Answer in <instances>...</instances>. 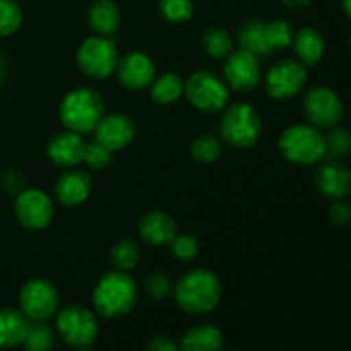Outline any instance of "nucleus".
Here are the masks:
<instances>
[{"instance_id": "obj_1", "label": "nucleus", "mask_w": 351, "mask_h": 351, "mask_svg": "<svg viewBox=\"0 0 351 351\" xmlns=\"http://www.w3.org/2000/svg\"><path fill=\"white\" fill-rule=\"evenodd\" d=\"M221 281L209 269H192L175 283L173 297L178 307L187 314H209L221 300Z\"/></svg>"}, {"instance_id": "obj_2", "label": "nucleus", "mask_w": 351, "mask_h": 351, "mask_svg": "<svg viewBox=\"0 0 351 351\" xmlns=\"http://www.w3.org/2000/svg\"><path fill=\"white\" fill-rule=\"evenodd\" d=\"M137 285L129 273L112 271L106 273L93 291V305L96 314L105 319L127 315L137 304Z\"/></svg>"}, {"instance_id": "obj_3", "label": "nucleus", "mask_w": 351, "mask_h": 351, "mask_svg": "<svg viewBox=\"0 0 351 351\" xmlns=\"http://www.w3.org/2000/svg\"><path fill=\"white\" fill-rule=\"evenodd\" d=\"M105 115V103L98 91L77 88L67 93L60 105V120L67 130L77 134L93 132Z\"/></svg>"}, {"instance_id": "obj_4", "label": "nucleus", "mask_w": 351, "mask_h": 351, "mask_svg": "<svg viewBox=\"0 0 351 351\" xmlns=\"http://www.w3.org/2000/svg\"><path fill=\"white\" fill-rule=\"evenodd\" d=\"M278 146L288 161L302 167L319 163L326 156L324 134L311 123H295L285 129Z\"/></svg>"}, {"instance_id": "obj_5", "label": "nucleus", "mask_w": 351, "mask_h": 351, "mask_svg": "<svg viewBox=\"0 0 351 351\" xmlns=\"http://www.w3.org/2000/svg\"><path fill=\"white\" fill-rule=\"evenodd\" d=\"M219 134L230 146L247 149L259 141L263 134V120L250 103H235L225 108L219 122Z\"/></svg>"}, {"instance_id": "obj_6", "label": "nucleus", "mask_w": 351, "mask_h": 351, "mask_svg": "<svg viewBox=\"0 0 351 351\" xmlns=\"http://www.w3.org/2000/svg\"><path fill=\"white\" fill-rule=\"evenodd\" d=\"M185 96L199 112L218 113L228 106L230 88L213 71H197L185 82Z\"/></svg>"}, {"instance_id": "obj_7", "label": "nucleus", "mask_w": 351, "mask_h": 351, "mask_svg": "<svg viewBox=\"0 0 351 351\" xmlns=\"http://www.w3.org/2000/svg\"><path fill=\"white\" fill-rule=\"evenodd\" d=\"M55 328L60 338L74 348H88L99 332L98 319L82 305H67L57 312Z\"/></svg>"}, {"instance_id": "obj_8", "label": "nucleus", "mask_w": 351, "mask_h": 351, "mask_svg": "<svg viewBox=\"0 0 351 351\" xmlns=\"http://www.w3.org/2000/svg\"><path fill=\"white\" fill-rule=\"evenodd\" d=\"M119 62V51L108 36L86 38L77 50V65L93 79H105L113 74Z\"/></svg>"}, {"instance_id": "obj_9", "label": "nucleus", "mask_w": 351, "mask_h": 351, "mask_svg": "<svg viewBox=\"0 0 351 351\" xmlns=\"http://www.w3.org/2000/svg\"><path fill=\"white\" fill-rule=\"evenodd\" d=\"M304 113L308 123L317 129H332L345 115V105L336 91L326 86H315L304 96Z\"/></svg>"}, {"instance_id": "obj_10", "label": "nucleus", "mask_w": 351, "mask_h": 351, "mask_svg": "<svg viewBox=\"0 0 351 351\" xmlns=\"http://www.w3.org/2000/svg\"><path fill=\"white\" fill-rule=\"evenodd\" d=\"M307 67L297 58H283L266 74V93L274 99H290L307 84Z\"/></svg>"}, {"instance_id": "obj_11", "label": "nucleus", "mask_w": 351, "mask_h": 351, "mask_svg": "<svg viewBox=\"0 0 351 351\" xmlns=\"http://www.w3.org/2000/svg\"><path fill=\"white\" fill-rule=\"evenodd\" d=\"M58 291L50 280L36 278L27 281L19 295L21 311L31 321H48L58 311Z\"/></svg>"}, {"instance_id": "obj_12", "label": "nucleus", "mask_w": 351, "mask_h": 351, "mask_svg": "<svg viewBox=\"0 0 351 351\" xmlns=\"http://www.w3.org/2000/svg\"><path fill=\"white\" fill-rule=\"evenodd\" d=\"M14 213L21 225L27 230H43L53 218V202L47 192L40 189H24L17 194Z\"/></svg>"}, {"instance_id": "obj_13", "label": "nucleus", "mask_w": 351, "mask_h": 351, "mask_svg": "<svg viewBox=\"0 0 351 351\" xmlns=\"http://www.w3.org/2000/svg\"><path fill=\"white\" fill-rule=\"evenodd\" d=\"M223 79L233 91L250 93L259 86L261 79H263L259 57L243 48L232 51L226 57L225 67H223Z\"/></svg>"}, {"instance_id": "obj_14", "label": "nucleus", "mask_w": 351, "mask_h": 351, "mask_svg": "<svg viewBox=\"0 0 351 351\" xmlns=\"http://www.w3.org/2000/svg\"><path fill=\"white\" fill-rule=\"evenodd\" d=\"M115 71L119 81L132 91L147 88L156 79V65L153 58L143 51H129L123 57H119Z\"/></svg>"}, {"instance_id": "obj_15", "label": "nucleus", "mask_w": 351, "mask_h": 351, "mask_svg": "<svg viewBox=\"0 0 351 351\" xmlns=\"http://www.w3.org/2000/svg\"><path fill=\"white\" fill-rule=\"evenodd\" d=\"M95 134L99 144L115 153L132 143L136 137V123L123 113H110V115H103V119L96 125Z\"/></svg>"}, {"instance_id": "obj_16", "label": "nucleus", "mask_w": 351, "mask_h": 351, "mask_svg": "<svg viewBox=\"0 0 351 351\" xmlns=\"http://www.w3.org/2000/svg\"><path fill=\"white\" fill-rule=\"evenodd\" d=\"M86 143L81 134L65 130V132L57 134L50 139L47 146V156L57 167L62 168H74L84 160Z\"/></svg>"}, {"instance_id": "obj_17", "label": "nucleus", "mask_w": 351, "mask_h": 351, "mask_svg": "<svg viewBox=\"0 0 351 351\" xmlns=\"http://www.w3.org/2000/svg\"><path fill=\"white\" fill-rule=\"evenodd\" d=\"M315 185L324 197L338 201L351 191V171L338 160L326 161L315 173Z\"/></svg>"}, {"instance_id": "obj_18", "label": "nucleus", "mask_w": 351, "mask_h": 351, "mask_svg": "<svg viewBox=\"0 0 351 351\" xmlns=\"http://www.w3.org/2000/svg\"><path fill=\"white\" fill-rule=\"evenodd\" d=\"M91 175L84 170H69L58 177L55 195L64 206H79L91 194Z\"/></svg>"}, {"instance_id": "obj_19", "label": "nucleus", "mask_w": 351, "mask_h": 351, "mask_svg": "<svg viewBox=\"0 0 351 351\" xmlns=\"http://www.w3.org/2000/svg\"><path fill=\"white\" fill-rule=\"evenodd\" d=\"M139 235L153 247L170 245L177 235V221L165 211H151L141 218Z\"/></svg>"}, {"instance_id": "obj_20", "label": "nucleus", "mask_w": 351, "mask_h": 351, "mask_svg": "<svg viewBox=\"0 0 351 351\" xmlns=\"http://www.w3.org/2000/svg\"><path fill=\"white\" fill-rule=\"evenodd\" d=\"M31 326V319L21 308L0 311V348H14L23 345Z\"/></svg>"}, {"instance_id": "obj_21", "label": "nucleus", "mask_w": 351, "mask_h": 351, "mask_svg": "<svg viewBox=\"0 0 351 351\" xmlns=\"http://www.w3.org/2000/svg\"><path fill=\"white\" fill-rule=\"evenodd\" d=\"M225 336L215 324H202L191 328L182 336L178 348L180 351H221Z\"/></svg>"}, {"instance_id": "obj_22", "label": "nucleus", "mask_w": 351, "mask_h": 351, "mask_svg": "<svg viewBox=\"0 0 351 351\" xmlns=\"http://www.w3.org/2000/svg\"><path fill=\"white\" fill-rule=\"evenodd\" d=\"M293 48L297 60H300L305 67H314L324 55V38L315 27H302L295 33Z\"/></svg>"}, {"instance_id": "obj_23", "label": "nucleus", "mask_w": 351, "mask_h": 351, "mask_svg": "<svg viewBox=\"0 0 351 351\" xmlns=\"http://www.w3.org/2000/svg\"><path fill=\"white\" fill-rule=\"evenodd\" d=\"M89 27L99 36L115 33L120 26V10L112 0H96L88 14Z\"/></svg>"}, {"instance_id": "obj_24", "label": "nucleus", "mask_w": 351, "mask_h": 351, "mask_svg": "<svg viewBox=\"0 0 351 351\" xmlns=\"http://www.w3.org/2000/svg\"><path fill=\"white\" fill-rule=\"evenodd\" d=\"M239 43L242 45L243 50L250 51L256 57L264 58L273 53L266 38V23L263 21H249L243 24L239 31Z\"/></svg>"}, {"instance_id": "obj_25", "label": "nucleus", "mask_w": 351, "mask_h": 351, "mask_svg": "<svg viewBox=\"0 0 351 351\" xmlns=\"http://www.w3.org/2000/svg\"><path fill=\"white\" fill-rule=\"evenodd\" d=\"M185 93V81L178 74L168 72L160 75L151 84V98L158 105H170L175 103Z\"/></svg>"}, {"instance_id": "obj_26", "label": "nucleus", "mask_w": 351, "mask_h": 351, "mask_svg": "<svg viewBox=\"0 0 351 351\" xmlns=\"http://www.w3.org/2000/svg\"><path fill=\"white\" fill-rule=\"evenodd\" d=\"M57 343V332L47 321H34L29 326L23 345L26 351H51Z\"/></svg>"}, {"instance_id": "obj_27", "label": "nucleus", "mask_w": 351, "mask_h": 351, "mask_svg": "<svg viewBox=\"0 0 351 351\" xmlns=\"http://www.w3.org/2000/svg\"><path fill=\"white\" fill-rule=\"evenodd\" d=\"M139 247H137V243L130 239L119 240V242L112 247V250H110V261H112L113 267H115L117 271L129 273V271H132L134 267L139 264Z\"/></svg>"}, {"instance_id": "obj_28", "label": "nucleus", "mask_w": 351, "mask_h": 351, "mask_svg": "<svg viewBox=\"0 0 351 351\" xmlns=\"http://www.w3.org/2000/svg\"><path fill=\"white\" fill-rule=\"evenodd\" d=\"M202 47L213 58H226L233 51V40L230 33L221 27H209L202 34Z\"/></svg>"}, {"instance_id": "obj_29", "label": "nucleus", "mask_w": 351, "mask_h": 351, "mask_svg": "<svg viewBox=\"0 0 351 351\" xmlns=\"http://www.w3.org/2000/svg\"><path fill=\"white\" fill-rule=\"evenodd\" d=\"M221 151L223 146L218 137L211 136V134H202L194 141L191 153L197 163L211 165L218 161V158L221 156Z\"/></svg>"}, {"instance_id": "obj_30", "label": "nucleus", "mask_w": 351, "mask_h": 351, "mask_svg": "<svg viewBox=\"0 0 351 351\" xmlns=\"http://www.w3.org/2000/svg\"><path fill=\"white\" fill-rule=\"evenodd\" d=\"M266 38L271 50H283L293 45L295 29L288 21L278 19L273 23H266Z\"/></svg>"}, {"instance_id": "obj_31", "label": "nucleus", "mask_w": 351, "mask_h": 351, "mask_svg": "<svg viewBox=\"0 0 351 351\" xmlns=\"http://www.w3.org/2000/svg\"><path fill=\"white\" fill-rule=\"evenodd\" d=\"M326 137V154L332 160H341L351 154V132L343 127H332Z\"/></svg>"}, {"instance_id": "obj_32", "label": "nucleus", "mask_w": 351, "mask_h": 351, "mask_svg": "<svg viewBox=\"0 0 351 351\" xmlns=\"http://www.w3.org/2000/svg\"><path fill=\"white\" fill-rule=\"evenodd\" d=\"M23 23V10L17 0H0V36H10Z\"/></svg>"}, {"instance_id": "obj_33", "label": "nucleus", "mask_w": 351, "mask_h": 351, "mask_svg": "<svg viewBox=\"0 0 351 351\" xmlns=\"http://www.w3.org/2000/svg\"><path fill=\"white\" fill-rule=\"evenodd\" d=\"M161 16L168 23H185L194 14V3L192 0H161L160 2Z\"/></svg>"}, {"instance_id": "obj_34", "label": "nucleus", "mask_w": 351, "mask_h": 351, "mask_svg": "<svg viewBox=\"0 0 351 351\" xmlns=\"http://www.w3.org/2000/svg\"><path fill=\"white\" fill-rule=\"evenodd\" d=\"M144 290L153 300H167L173 297L175 283L165 273H153L144 281Z\"/></svg>"}, {"instance_id": "obj_35", "label": "nucleus", "mask_w": 351, "mask_h": 351, "mask_svg": "<svg viewBox=\"0 0 351 351\" xmlns=\"http://www.w3.org/2000/svg\"><path fill=\"white\" fill-rule=\"evenodd\" d=\"M112 160H113V151H110L108 147L99 144L98 141L86 144L84 160L82 161H84L89 168H93V170H103V168L110 167Z\"/></svg>"}, {"instance_id": "obj_36", "label": "nucleus", "mask_w": 351, "mask_h": 351, "mask_svg": "<svg viewBox=\"0 0 351 351\" xmlns=\"http://www.w3.org/2000/svg\"><path fill=\"white\" fill-rule=\"evenodd\" d=\"M171 254L182 263H191L199 254V242L192 235H175L170 242Z\"/></svg>"}, {"instance_id": "obj_37", "label": "nucleus", "mask_w": 351, "mask_h": 351, "mask_svg": "<svg viewBox=\"0 0 351 351\" xmlns=\"http://www.w3.org/2000/svg\"><path fill=\"white\" fill-rule=\"evenodd\" d=\"M329 216L336 225H348L351 221V204L343 199H338L329 208Z\"/></svg>"}, {"instance_id": "obj_38", "label": "nucleus", "mask_w": 351, "mask_h": 351, "mask_svg": "<svg viewBox=\"0 0 351 351\" xmlns=\"http://www.w3.org/2000/svg\"><path fill=\"white\" fill-rule=\"evenodd\" d=\"M2 185L5 189V192L9 194H21V192L26 189V178L19 173V171H5L2 177Z\"/></svg>"}, {"instance_id": "obj_39", "label": "nucleus", "mask_w": 351, "mask_h": 351, "mask_svg": "<svg viewBox=\"0 0 351 351\" xmlns=\"http://www.w3.org/2000/svg\"><path fill=\"white\" fill-rule=\"evenodd\" d=\"M146 351H180V348H178V343H175L168 336H156L147 343Z\"/></svg>"}, {"instance_id": "obj_40", "label": "nucleus", "mask_w": 351, "mask_h": 351, "mask_svg": "<svg viewBox=\"0 0 351 351\" xmlns=\"http://www.w3.org/2000/svg\"><path fill=\"white\" fill-rule=\"evenodd\" d=\"M285 5L291 7V9H305V7L312 5L314 0H281Z\"/></svg>"}, {"instance_id": "obj_41", "label": "nucleus", "mask_w": 351, "mask_h": 351, "mask_svg": "<svg viewBox=\"0 0 351 351\" xmlns=\"http://www.w3.org/2000/svg\"><path fill=\"white\" fill-rule=\"evenodd\" d=\"M341 3H343V10H345V14L351 19V0H341Z\"/></svg>"}, {"instance_id": "obj_42", "label": "nucleus", "mask_w": 351, "mask_h": 351, "mask_svg": "<svg viewBox=\"0 0 351 351\" xmlns=\"http://www.w3.org/2000/svg\"><path fill=\"white\" fill-rule=\"evenodd\" d=\"M3 74H5V62H3L2 53H0V81L3 79Z\"/></svg>"}, {"instance_id": "obj_43", "label": "nucleus", "mask_w": 351, "mask_h": 351, "mask_svg": "<svg viewBox=\"0 0 351 351\" xmlns=\"http://www.w3.org/2000/svg\"><path fill=\"white\" fill-rule=\"evenodd\" d=\"M75 350H77V351H89L88 348H75Z\"/></svg>"}, {"instance_id": "obj_44", "label": "nucleus", "mask_w": 351, "mask_h": 351, "mask_svg": "<svg viewBox=\"0 0 351 351\" xmlns=\"http://www.w3.org/2000/svg\"><path fill=\"white\" fill-rule=\"evenodd\" d=\"M350 48H351V40H350Z\"/></svg>"}]
</instances>
